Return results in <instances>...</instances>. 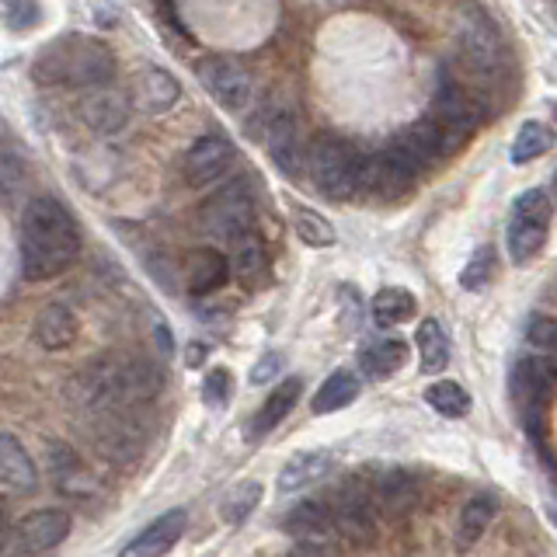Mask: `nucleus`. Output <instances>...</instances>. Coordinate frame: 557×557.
Segmentation results:
<instances>
[{"instance_id":"14","label":"nucleus","mask_w":557,"mask_h":557,"mask_svg":"<svg viewBox=\"0 0 557 557\" xmlns=\"http://www.w3.org/2000/svg\"><path fill=\"white\" fill-rule=\"evenodd\" d=\"M234 144L220 133H206L191 144L188 157H185V174L191 185H209V182H220L226 171L234 168Z\"/></svg>"},{"instance_id":"26","label":"nucleus","mask_w":557,"mask_h":557,"mask_svg":"<svg viewBox=\"0 0 557 557\" xmlns=\"http://www.w3.org/2000/svg\"><path fill=\"white\" fill-rule=\"evenodd\" d=\"M498 516V498L492 492H481L470 498L463 509H460V522H457V547L460 550H470L478 544V540L487 533L492 527V519Z\"/></svg>"},{"instance_id":"33","label":"nucleus","mask_w":557,"mask_h":557,"mask_svg":"<svg viewBox=\"0 0 557 557\" xmlns=\"http://www.w3.org/2000/svg\"><path fill=\"white\" fill-rule=\"evenodd\" d=\"M258 502H261V484L258 481H244V484L231 487V492L223 495L220 516L231 522V527H240V522L258 509Z\"/></svg>"},{"instance_id":"19","label":"nucleus","mask_w":557,"mask_h":557,"mask_svg":"<svg viewBox=\"0 0 557 557\" xmlns=\"http://www.w3.org/2000/svg\"><path fill=\"white\" fill-rule=\"evenodd\" d=\"M178 98H182V84L164 66L139 70V77L133 81V101H136V109L147 115H164L168 109H174Z\"/></svg>"},{"instance_id":"38","label":"nucleus","mask_w":557,"mask_h":557,"mask_svg":"<svg viewBox=\"0 0 557 557\" xmlns=\"http://www.w3.org/2000/svg\"><path fill=\"white\" fill-rule=\"evenodd\" d=\"M4 22L14 32H25L35 28L42 22V11H39V0H4Z\"/></svg>"},{"instance_id":"2","label":"nucleus","mask_w":557,"mask_h":557,"mask_svg":"<svg viewBox=\"0 0 557 557\" xmlns=\"http://www.w3.org/2000/svg\"><path fill=\"white\" fill-rule=\"evenodd\" d=\"M164 380L144 359H101L74 380V397L87 411H126L144 408L161 394Z\"/></svg>"},{"instance_id":"13","label":"nucleus","mask_w":557,"mask_h":557,"mask_svg":"<svg viewBox=\"0 0 557 557\" xmlns=\"http://www.w3.org/2000/svg\"><path fill=\"white\" fill-rule=\"evenodd\" d=\"M77 112L84 119V126L98 133V136H115L129 126V115H133V104L129 98L115 91V87L101 84V87H91V91L81 95V104Z\"/></svg>"},{"instance_id":"42","label":"nucleus","mask_w":557,"mask_h":557,"mask_svg":"<svg viewBox=\"0 0 557 557\" xmlns=\"http://www.w3.org/2000/svg\"><path fill=\"white\" fill-rule=\"evenodd\" d=\"M554 199H557V171H554Z\"/></svg>"},{"instance_id":"6","label":"nucleus","mask_w":557,"mask_h":557,"mask_svg":"<svg viewBox=\"0 0 557 557\" xmlns=\"http://www.w3.org/2000/svg\"><path fill=\"white\" fill-rule=\"evenodd\" d=\"M550 216H554V202L544 188H530L516 199L509 226H505V248H509L512 265H527V261H533L544 251L550 234Z\"/></svg>"},{"instance_id":"8","label":"nucleus","mask_w":557,"mask_h":557,"mask_svg":"<svg viewBox=\"0 0 557 557\" xmlns=\"http://www.w3.org/2000/svg\"><path fill=\"white\" fill-rule=\"evenodd\" d=\"M327 505H331V516H335L338 536H345L348 544H356V547L373 544L383 516L373 502L370 481H359V478L342 481L335 492L327 495Z\"/></svg>"},{"instance_id":"31","label":"nucleus","mask_w":557,"mask_h":557,"mask_svg":"<svg viewBox=\"0 0 557 557\" xmlns=\"http://www.w3.org/2000/svg\"><path fill=\"white\" fill-rule=\"evenodd\" d=\"M550 147H554V129L544 126V122H527V126H519L509 157L512 164H530L536 157H544Z\"/></svg>"},{"instance_id":"5","label":"nucleus","mask_w":557,"mask_h":557,"mask_svg":"<svg viewBox=\"0 0 557 557\" xmlns=\"http://www.w3.org/2000/svg\"><path fill=\"white\" fill-rule=\"evenodd\" d=\"M359 171L362 157L335 136H318L307 150V178L327 199H352L359 191Z\"/></svg>"},{"instance_id":"21","label":"nucleus","mask_w":557,"mask_h":557,"mask_svg":"<svg viewBox=\"0 0 557 557\" xmlns=\"http://www.w3.org/2000/svg\"><path fill=\"white\" fill-rule=\"evenodd\" d=\"M300 397H304V380L300 376H283V380H278L275 391L265 397V405H261L251 414V422H248L251 440H261V435H269V432H275L278 425H283L286 418H289V411L300 405Z\"/></svg>"},{"instance_id":"36","label":"nucleus","mask_w":557,"mask_h":557,"mask_svg":"<svg viewBox=\"0 0 557 557\" xmlns=\"http://www.w3.org/2000/svg\"><path fill=\"white\" fill-rule=\"evenodd\" d=\"M527 345L540 356L557 359V321L547 318V313H533L527 321Z\"/></svg>"},{"instance_id":"22","label":"nucleus","mask_w":557,"mask_h":557,"mask_svg":"<svg viewBox=\"0 0 557 557\" xmlns=\"http://www.w3.org/2000/svg\"><path fill=\"white\" fill-rule=\"evenodd\" d=\"M331 467H335V457H331L327 449H304V453H296V457H289L283 463V470H278V492H307V487L313 484H321L327 474H331Z\"/></svg>"},{"instance_id":"39","label":"nucleus","mask_w":557,"mask_h":557,"mask_svg":"<svg viewBox=\"0 0 557 557\" xmlns=\"http://www.w3.org/2000/svg\"><path fill=\"white\" fill-rule=\"evenodd\" d=\"M278 370H283V356L269 352L265 359H261V362L255 366L251 380H255V383H269V380H275V373H278Z\"/></svg>"},{"instance_id":"25","label":"nucleus","mask_w":557,"mask_h":557,"mask_svg":"<svg viewBox=\"0 0 557 557\" xmlns=\"http://www.w3.org/2000/svg\"><path fill=\"white\" fill-rule=\"evenodd\" d=\"M405 362H408V342L405 338H376L370 345H362V352H359V370L370 380H387Z\"/></svg>"},{"instance_id":"3","label":"nucleus","mask_w":557,"mask_h":557,"mask_svg":"<svg viewBox=\"0 0 557 557\" xmlns=\"http://www.w3.org/2000/svg\"><path fill=\"white\" fill-rule=\"evenodd\" d=\"M115 74L112 49L91 35L66 32L57 42H46L39 57L32 63V77L46 87H77V91H91V87L109 84Z\"/></svg>"},{"instance_id":"24","label":"nucleus","mask_w":557,"mask_h":557,"mask_svg":"<svg viewBox=\"0 0 557 557\" xmlns=\"http://www.w3.org/2000/svg\"><path fill=\"white\" fill-rule=\"evenodd\" d=\"M414 348H418V362H422V373H443L453 359V338L443 327V321H435V318H425L418 324Z\"/></svg>"},{"instance_id":"4","label":"nucleus","mask_w":557,"mask_h":557,"mask_svg":"<svg viewBox=\"0 0 557 557\" xmlns=\"http://www.w3.org/2000/svg\"><path fill=\"white\" fill-rule=\"evenodd\" d=\"M509 391H512L522 425L533 432V440H540V435H544L547 405L557 394V359L540 356V352L516 359L512 376H509Z\"/></svg>"},{"instance_id":"7","label":"nucleus","mask_w":557,"mask_h":557,"mask_svg":"<svg viewBox=\"0 0 557 557\" xmlns=\"http://www.w3.org/2000/svg\"><path fill=\"white\" fill-rule=\"evenodd\" d=\"M457 52L478 77H498L502 70V28L481 4H463L457 14Z\"/></svg>"},{"instance_id":"20","label":"nucleus","mask_w":557,"mask_h":557,"mask_svg":"<svg viewBox=\"0 0 557 557\" xmlns=\"http://www.w3.org/2000/svg\"><path fill=\"white\" fill-rule=\"evenodd\" d=\"M0 487H4L8 498L32 495L39 487V474H35L28 449L11 432H4V440H0Z\"/></svg>"},{"instance_id":"30","label":"nucleus","mask_w":557,"mask_h":557,"mask_svg":"<svg viewBox=\"0 0 557 557\" xmlns=\"http://www.w3.org/2000/svg\"><path fill=\"white\" fill-rule=\"evenodd\" d=\"M356 397H359V376L352 370H335L321 383V391L313 394L310 408H313V414H331V411L348 408Z\"/></svg>"},{"instance_id":"1","label":"nucleus","mask_w":557,"mask_h":557,"mask_svg":"<svg viewBox=\"0 0 557 557\" xmlns=\"http://www.w3.org/2000/svg\"><path fill=\"white\" fill-rule=\"evenodd\" d=\"M81 251V231L70 209L52 196H35L22 209V226H17V255H22V275L28 283H46V278L66 272Z\"/></svg>"},{"instance_id":"34","label":"nucleus","mask_w":557,"mask_h":557,"mask_svg":"<svg viewBox=\"0 0 557 557\" xmlns=\"http://www.w3.org/2000/svg\"><path fill=\"white\" fill-rule=\"evenodd\" d=\"M495 269H498V258H495V248L492 244H481V248L470 255V261L460 272V286L470 289V293H481L487 283L495 278Z\"/></svg>"},{"instance_id":"9","label":"nucleus","mask_w":557,"mask_h":557,"mask_svg":"<svg viewBox=\"0 0 557 557\" xmlns=\"http://www.w3.org/2000/svg\"><path fill=\"white\" fill-rule=\"evenodd\" d=\"M255 223V199L244 182L223 185L213 199L202 206V231L216 240L234 244L244 234H251Z\"/></svg>"},{"instance_id":"18","label":"nucleus","mask_w":557,"mask_h":557,"mask_svg":"<svg viewBox=\"0 0 557 557\" xmlns=\"http://www.w3.org/2000/svg\"><path fill=\"white\" fill-rule=\"evenodd\" d=\"M265 147L272 153V161L283 168L289 178H300L304 174V147H300V136H296L293 112L275 109L265 115Z\"/></svg>"},{"instance_id":"27","label":"nucleus","mask_w":557,"mask_h":557,"mask_svg":"<svg viewBox=\"0 0 557 557\" xmlns=\"http://www.w3.org/2000/svg\"><path fill=\"white\" fill-rule=\"evenodd\" d=\"M231 258L220 255L216 248H202L188 258V289L196 296H206V293H216L226 275H231Z\"/></svg>"},{"instance_id":"32","label":"nucleus","mask_w":557,"mask_h":557,"mask_svg":"<svg viewBox=\"0 0 557 557\" xmlns=\"http://www.w3.org/2000/svg\"><path fill=\"white\" fill-rule=\"evenodd\" d=\"M425 400L432 411H440L443 418H463L470 411V394L460 387L457 380H435L425 387Z\"/></svg>"},{"instance_id":"16","label":"nucleus","mask_w":557,"mask_h":557,"mask_svg":"<svg viewBox=\"0 0 557 557\" xmlns=\"http://www.w3.org/2000/svg\"><path fill=\"white\" fill-rule=\"evenodd\" d=\"M370 492L383 519L405 516L418 502V478L405 467H383L370 478Z\"/></svg>"},{"instance_id":"35","label":"nucleus","mask_w":557,"mask_h":557,"mask_svg":"<svg viewBox=\"0 0 557 557\" xmlns=\"http://www.w3.org/2000/svg\"><path fill=\"white\" fill-rule=\"evenodd\" d=\"M293 226H296V237L310 244V248H331V244H335V226L321 213H313V209H296Z\"/></svg>"},{"instance_id":"29","label":"nucleus","mask_w":557,"mask_h":557,"mask_svg":"<svg viewBox=\"0 0 557 557\" xmlns=\"http://www.w3.org/2000/svg\"><path fill=\"white\" fill-rule=\"evenodd\" d=\"M373 324L380 327H397V324H405L414 318V310H418V300H414V293L405 289V286H383L376 296H373Z\"/></svg>"},{"instance_id":"41","label":"nucleus","mask_w":557,"mask_h":557,"mask_svg":"<svg viewBox=\"0 0 557 557\" xmlns=\"http://www.w3.org/2000/svg\"><path fill=\"white\" fill-rule=\"evenodd\" d=\"M289 557H331V547H310V544H296Z\"/></svg>"},{"instance_id":"37","label":"nucleus","mask_w":557,"mask_h":557,"mask_svg":"<svg viewBox=\"0 0 557 557\" xmlns=\"http://www.w3.org/2000/svg\"><path fill=\"white\" fill-rule=\"evenodd\" d=\"M234 397V373L226 370V366H216V370H209L206 380H202V400L206 408H226V400Z\"/></svg>"},{"instance_id":"12","label":"nucleus","mask_w":557,"mask_h":557,"mask_svg":"<svg viewBox=\"0 0 557 557\" xmlns=\"http://www.w3.org/2000/svg\"><path fill=\"white\" fill-rule=\"evenodd\" d=\"M199 81L209 91V98H213L216 104H223V109H231V112H244L255 98V77L234 60H223V57L202 60Z\"/></svg>"},{"instance_id":"17","label":"nucleus","mask_w":557,"mask_h":557,"mask_svg":"<svg viewBox=\"0 0 557 557\" xmlns=\"http://www.w3.org/2000/svg\"><path fill=\"white\" fill-rule=\"evenodd\" d=\"M188 527V512L185 509H168L157 516L150 527L139 530L126 547H122L119 557H164L174 544L182 540Z\"/></svg>"},{"instance_id":"40","label":"nucleus","mask_w":557,"mask_h":557,"mask_svg":"<svg viewBox=\"0 0 557 557\" xmlns=\"http://www.w3.org/2000/svg\"><path fill=\"white\" fill-rule=\"evenodd\" d=\"M185 362L191 366V370H196V366H202L206 362V345L202 342H191L188 352H185Z\"/></svg>"},{"instance_id":"28","label":"nucleus","mask_w":557,"mask_h":557,"mask_svg":"<svg viewBox=\"0 0 557 557\" xmlns=\"http://www.w3.org/2000/svg\"><path fill=\"white\" fill-rule=\"evenodd\" d=\"M231 269L244 286H258L261 278H265L269 258H265V244H261V237L255 231L231 244Z\"/></svg>"},{"instance_id":"15","label":"nucleus","mask_w":557,"mask_h":557,"mask_svg":"<svg viewBox=\"0 0 557 557\" xmlns=\"http://www.w3.org/2000/svg\"><path fill=\"white\" fill-rule=\"evenodd\" d=\"M286 533L296 540V544L331 547V540L338 536V527H335V516H331L327 498H304L286 516Z\"/></svg>"},{"instance_id":"11","label":"nucleus","mask_w":557,"mask_h":557,"mask_svg":"<svg viewBox=\"0 0 557 557\" xmlns=\"http://www.w3.org/2000/svg\"><path fill=\"white\" fill-rule=\"evenodd\" d=\"M432 119L440 122L446 144L453 147L478 129V122L484 119V109H481V101L474 95H467L457 81L443 77L440 91H435V98H432Z\"/></svg>"},{"instance_id":"10","label":"nucleus","mask_w":557,"mask_h":557,"mask_svg":"<svg viewBox=\"0 0 557 557\" xmlns=\"http://www.w3.org/2000/svg\"><path fill=\"white\" fill-rule=\"evenodd\" d=\"M70 536V512L63 509H35L14 527L8 550L17 557H46Z\"/></svg>"},{"instance_id":"23","label":"nucleus","mask_w":557,"mask_h":557,"mask_svg":"<svg viewBox=\"0 0 557 557\" xmlns=\"http://www.w3.org/2000/svg\"><path fill=\"white\" fill-rule=\"evenodd\" d=\"M77 338V318L70 313V307L63 304H46L39 313H35V342L49 352H60V348H70Z\"/></svg>"}]
</instances>
